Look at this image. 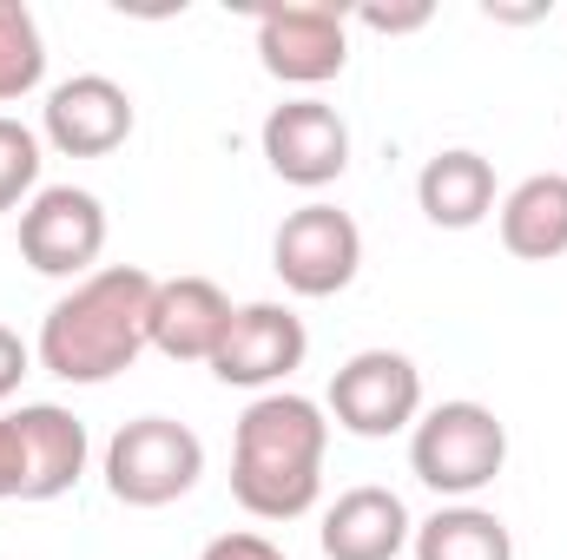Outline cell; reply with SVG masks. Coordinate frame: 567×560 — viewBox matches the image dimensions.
Returning a JSON list of instances; mask_svg holds the SVG:
<instances>
[{"label":"cell","instance_id":"6da1fadb","mask_svg":"<svg viewBox=\"0 0 567 560\" xmlns=\"http://www.w3.org/2000/svg\"><path fill=\"white\" fill-rule=\"evenodd\" d=\"M152 290H158V278L140 265H100L66 297H53V310L40 317V336H33V363L80 390L126 376L152 350Z\"/></svg>","mask_w":567,"mask_h":560},{"label":"cell","instance_id":"7a4b0ae2","mask_svg":"<svg viewBox=\"0 0 567 560\" xmlns=\"http://www.w3.org/2000/svg\"><path fill=\"white\" fill-rule=\"evenodd\" d=\"M323 455H330V416L323 403L271 390L251 396V409L231 428V501L251 521H297L323 495Z\"/></svg>","mask_w":567,"mask_h":560},{"label":"cell","instance_id":"3957f363","mask_svg":"<svg viewBox=\"0 0 567 560\" xmlns=\"http://www.w3.org/2000/svg\"><path fill=\"white\" fill-rule=\"evenodd\" d=\"M502 462H508V422L475 396L435 403L410 428V468L442 501H475L502 475Z\"/></svg>","mask_w":567,"mask_h":560},{"label":"cell","instance_id":"277c9868","mask_svg":"<svg viewBox=\"0 0 567 560\" xmlns=\"http://www.w3.org/2000/svg\"><path fill=\"white\" fill-rule=\"evenodd\" d=\"M86 422L60 403L0 409V501H60L86 475Z\"/></svg>","mask_w":567,"mask_h":560},{"label":"cell","instance_id":"5b68a950","mask_svg":"<svg viewBox=\"0 0 567 560\" xmlns=\"http://www.w3.org/2000/svg\"><path fill=\"white\" fill-rule=\"evenodd\" d=\"M100 475H106V495L120 508H172V501H185L198 488L205 442L178 416H133L106 442Z\"/></svg>","mask_w":567,"mask_h":560},{"label":"cell","instance_id":"8992f818","mask_svg":"<svg viewBox=\"0 0 567 560\" xmlns=\"http://www.w3.org/2000/svg\"><path fill=\"white\" fill-rule=\"evenodd\" d=\"M330 416L343 435L390 442L423 422V370L403 350H357L330 376Z\"/></svg>","mask_w":567,"mask_h":560},{"label":"cell","instance_id":"52a82bcc","mask_svg":"<svg viewBox=\"0 0 567 560\" xmlns=\"http://www.w3.org/2000/svg\"><path fill=\"white\" fill-rule=\"evenodd\" d=\"M271 271L284 278L290 297H337V290H350L357 271H363V231H357V218L337 211V205H323V198L297 205L278 225V238H271Z\"/></svg>","mask_w":567,"mask_h":560},{"label":"cell","instance_id":"ba28073f","mask_svg":"<svg viewBox=\"0 0 567 560\" xmlns=\"http://www.w3.org/2000/svg\"><path fill=\"white\" fill-rule=\"evenodd\" d=\"M258 66L284 86H330L350 66V13L330 0L258 7Z\"/></svg>","mask_w":567,"mask_h":560},{"label":"cell","instance_id":"9c48e42d","mask_svg":"<svg viewBox=\"0 0 567 560\" xmlns=\"http://www.w3.org/2000/svg\"><path fill=\"white\" fill-rule=\"evenodd\" d=\"M106 251V205L86 185H40L20 211V258L40 278H93Z\"/></svg>","mask_w":567,"mask_h":560},{"label":"cell","instance_id":"30bf717a","mask_svg":"<svg viewBox=\"0 0 567 560\" xmlns=\"http://www.w3.org/2000/svg\"><path fill=\"white\" fill-rule=\"evenodd\" d=\"M303 356H310V330H303V317L290 303H238L231 330H225V343L212 356V376L225 390L271 396L303 370Z\"/></svg>","mask_w":567,"mask_h":560},{"label":"cell","instance_id":"8fae6325","mask_svg":"<svg viewBox=\"0 0 567 560\" xmlns=\"http://www.w3.org/2000/svg\"><path fill=\"white\" fill-rule=\"evenodd\" d=\"M133 93L113 73H73L40 106V145H53L60 158H106L133 139Z\"/></svg>","mask_w":567,"mask_h":560},{"label":"cell","instance_id":"7c38bea8","mask_svg":"<svg viewBox=\"0 0 567 560\" xmlns=\"http://www.w3.org/2000/svg\"><path fill=\"white\" fill-rule=\"evenodd\" d=\"M258 145H265V165L278 172L284 185H297V191H323V185H337L350 172V126L323 100H284V106H271Z\"/></svg>","mask_w":567,"mask_h":560},{"label":"cell","instance_id":"4fadbf2b","mask_svg":"<svg viewBox=\"0 0 567 560\" xmlns=\"http://www.w3.org/2000/svg\"><path fill=\"white\" fill-rule=\"evenodd\" d=\"M231 297L212 278H158L152 290V350L172 363H205L218 356L225 330H231Z\"/></svg>","mask_w":567,"mask_h":560},{"label":"cell","instance_id":"5bb4252c","mask_svg":"<svg viewBox=\"0 0 567 560\" xmlns=\"http://www.w3.org/2000/svg\"><path fill=\"white\" fill-rule=\"evenodd\" d=\"M410 535H416V521H410L403 495L363 481V488H343L323 508L317 548H323V560H396L410 548Z\"/></svg>","mask_w":567,"mask_h":560},{"label":"cell","instance_id":"9a60e30c","mask_svg":"<svg viewBox=\"0 0 567 560\" xmlns=\"http://www.w3.org/2000/svg\"><path fill=\"white\" fill-rule=\"evenodd\" d=\"M416 205L435 231H475L502 198H495V165L468 145H449L435 152L423 172H416Z\"/></svg>","mask_w":567,"mask_h":560},{"label":"cell","instance_id":"2e32d148","mask_svg":"<svg viewBox=\"0 0 567 560\" xmlns=\"http://www.w3.org/2000/svg\"><path fill=\"white\" fill-rule=\"evenodd\" d=\"M495 225H502V251L522 258V265H555V258H567V172L522 178L495 205Z\"/></svg>","mask_w":567,"mask_h":560},{"label":"cell","instance_id":"e0dca14e","mask_svg":"<svg viewBox=\"0 0 567 560\" xmlns=\"http://www.w3.org/2000/svg\"><path fill=\"white\" fill-rule=\"evenodd\" d=\"M410 548H416V560H515V535L495 508L449 501L429 521H416Z\"/></svg>","mask_w":567,"mask_h":560},{"label":"cell","instance_id":"ac0fdd59","mask_svg":"<svg viewBox=\"0 0 567 560\" xmlns=\"http://www.w3.org/2000/svg\"><path fill=\"white\" fill-rule=\"evenodd\" d=\"M47 80V40L27 0H0V106L27 100Z\"/></svg>","mask_w":567,"mask_h":560},{"label":"cell","instance_id":"d6986e66","mask_svg":"<svg viewBox=\"0 0 567 560\" xmlns=\"http://www.w3.org/2000/svg\"><path fill=\"white\" fill-rule=\"evenodd\" d=\"M40 165H47L40 133L0 113V211H27V205H33V191H40Z\"/></svg>","mask_w":567,"mask_h":560},{"label":"cell","instance_id":"ffe728a7","mask_svg":"<svg viewBox=\"0 0 567 560\" xmlns=\"http://www.w3.org/2000/svg\"><path fill=\"white\" fill-rule=\"evenodd\" d=\"M198 560H290L271 541V535H251V528H231V535H218V541H205V554Z\"/></svg>","mask_w":567,"mask_h":560},{"label":"cell","instance_id":"44dd1931","mask_svg":"<svg viewBox=\"0 0 567 560\" xmlns=\"http://www.w3.org/2000/svg\"><path fill=\"white\" fill-rule=\"evenodd\" d=\"M350 20L370 27V33H416V27L435 20V7H429V0H410V7H357Z\"/></svg>","mask_w":567,"mask_h":560},{"label":"cell","instance_id":"7402d4cb","mask_svg":"<svg viewBox=\"0 0 567 560\" xmlns=\"http://www.w3.org/2000/svg\"><path fill=\"white\" fill-rule=\"evenodd\" d=\"M33 370V350L20 343V330H7L0 323V403H13L20 396V376Z\"/></svg>","mask_w":567,"mask_h":560}]
</instances>
